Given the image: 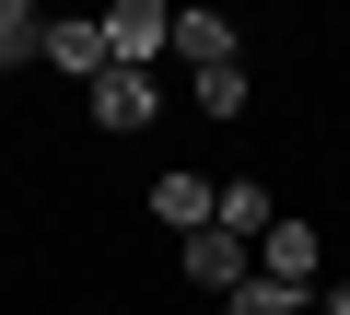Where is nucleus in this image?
Returning a JSON list of instances; mask_svg holds the SVG:
<instances>
[{"label": "nucleus", "instance_id": "f257e3e1", "mask_svg": "<svg viewBox=\"0 0 350 315\" xmlns=\"http://www.w3.org/2000/svg\"><path fill=\"white\" fill-rule=\"evenodd\" d=\"M105 24V59L117 70H163L175 59V12H163V0H117V12H94Z\"/></svg>", "mask_w": 350, "mask_h": 315}, {"label": "nucleus", "instance_id": "f03ea898", "mask_svg": "<svg viewBox=\"0 0 350 315\" xmlns=\"http://www.w3.org/2000/svg\"><path fill=\"white\" fill-rule=\"evenodd\" d=\"M257 280H280V292H315V280H327V245H315V222H269V245H257Z\"/></svg>", "mask_w": 350, "mask_h": 315}, {"label": "nucleus", "instance_id": "7ed1b4c3", "mask_svg": "<svg viewBox=\"0 0 350 315\" xmlns=\"http://www.w3.org/2000/svg\"><path fill=\"white\" fill-rule=\"evenodd\" d=\"M187 280H199V292H211V303H234V292H245V280H257V245H234V234H222V222H211V234H187Z\"/></svg>", "mask_w": 350, "mask_h": 315}, {"label": "nucleus", "instance_id": "20e7f679", "mask_svg": "<svg viewBox=\"0 0 350 315\" xmlns=\"http://www.w3.org/2000/svg\"><path fill=\"white\" fill-rule=\"evenodd\" d=\"M152 105H163V70H105L94 82V128H152Z\"/></svg>", "mask_w": 350, "mask_h": 315}, {"label": "nucleus", "instance_id": "39448f33", "mask_svg": "<svg viewBox=\"0 0 350 315\" xmlns=\"http://www.w3.org/2000/svg\"><path fill=\"white\" fill-rule=\"evenodd\" d=\"M211 176H187V164H163V187H152V222H175V234H211Z\"/></svg>", "mask_w": 350, "mask_h": 315}, {"label": "nucleus", "instance_id": "423d86ee", "mask_svg": "<svg viewBox=\"0 0 350 315\" xmlns=\"http://www.w3.org/2000/svg\"><path fill=\"white\" fill-rule=\"evenodd\" d=\"M47 70H70V82L94 94V82L117 70V59H105V24H47Z\"/></svg>", "mask_w": 350, "mask_h": 315}, {"label": "nucleus", "instance_id": "0eeeda50", "mask_svg": "<svg viewBox=\"0 0 350 315\" xmlns=\"http://www.w3.org/2000/svg\"><path fill=\"white\" fill-rule=\"evenodd\" d=\"M234 47H245V36H234L222 12H175V59H187V70H234Z\"/></svg>", "mask_w": 350, "mask_h": 315}, {"label": "nucleus", "instance_id": "6e6552de", "mask_svg": "<svg viewBox=\"0 0 350 315\" xmlns=\"http://www.w3.org/2000/svg\"><path fill=\"white\" fill-rule=\"evenodd\" d=\"M211 222H222L234 245H269V222H280V210H269V187H257V176H234V187L211 199Z\"/></svg>", "mask_w": 350, "mask_h": 315}, {"label": "nucleus", "instance_id": "1a4fd4ad", "mask_svg": "<svg viewBox=\"0 0 350 315\" xmlns=\"http://www.w3.org/2000/svg\"><path fill=\"white\" fill-rule=\"evenodd\" d=\"M24 59H47V12L36 0H0V70H24Z\"/></svg>", "mask_w": 350, "mask_h": 315}, {"label": "nucleus", "instance_id": "9d476101", "mask_svg": "<svg viewBox=\"0 0 350 315\" xmlns=\"http://www.w3.org/2000/svg\"><path fill=\"white\" fill-rule=\"evenodd\" d=\"M187 82H199V117H245V94H257L245 59H234V70H187Z\"/></svg>", "mask_w": 350, "mask_h": 315}, {"label": "nucleus", "instance_id": "9b49d317", "mask_svg": "<svg viewBox=\"0 0 350 315\" xmlns=\"http://www.w3.org/2000/svg\"><path fill=\"white\" fill-rule=\"evenodd\" d=\"M222 315H315V292H280V280H245Z\"/></svg>", "mask_w": 350, "mask_h": 315}, {"label": "nucleus", "instance_id": "f8f14e48", "mask_svg": "<svg viewBox=\"0 0 350 315\" xmlns=\"http://www.w3.org/2000/svg\"><path fill=\"white\" fill-rule=\"evenodd\" d=\"M315 315H350V280H315Z\"/></svg>", "mask_w": 350, "mask_h": 315}]
</instances>
